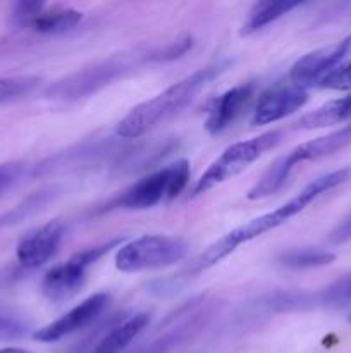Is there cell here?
<instances>
[{"mask_svg":"<svg viewBox=\"0 0 351 353\" xmlns=\"http://www.w3.org/2000/svg\"><path fill=\"white\" fill-rule=\"evenodd\" d=\"M188 254L184 240L169 234H145L120 245L116 268L120 272H141L178 264Z\"/></svg>","mask_w":351,"mask_h":353,"instance_id":"8992f818","label":"cell"},{"mask_svg":"<svg viewBox=\"0 0 351 353\" xmlns=\"http://www.w3.org/2000/svg\"><path fill=\"white\" fill-rule=\"evenodd\" d=\"M23 171L24 168L19 162H6V164H0V195L19 181Z\"/></svg>","mask_w":351,"mask_h":353,"instance_id":"484cf974","label":"cell"},{"mask_svg":"<svg viewBox=\"0 0 351 353\" xmlns=\"http://www.w3.org/2000/svg\"><path fill=\"white\" fill-rule=\"evenodd\" d=\"M26 333L28 324L17 314L0 309V343L21 340L23 336H26Z\"/></svg>","mask_w":351,"mask_h":353,"instance_id":"603a6c76","label":"cell"},{"mask_svg":"<svg viewBox=\"0 0 351 353\" xmlns=\"http://www.w3.org/2000/svg\"><path fill=\"white\" fill-rule=\"evenodd\" d=\"M351 240V214L344 217L329 234V241L332 245H343Z\"/></svg>","mask_w":351,"mask_h":353,"instance_id":"4316f807","label":"cell"},{"mask_svg":"<svg viewBox=\"0 0 351 353\" xmlns=\"http://www.w3.org/2000/svg\"><path fill=\"white\" fill-rule=\"evenodd\" d=\"M350 323H351V314H350Z\"/></svg>","mask_w":351,"mask_h":353,"instance_id":"f1b7e54d","label":"cell"},{"mask_svg":"<svg viewBox=\"0 0 351 353\" xmlns=\"http://www.w3.org/2000/svg\"><path fill=\"white\" fill-rule=\"evenodd\" d=\"M292 165L289 164L288 157L282 155V157L275 159L272 162L270 168L264 172L260 179H258L257 185L248 192V199L250 200H258V199H265V196L272 195V193L277 192L286 181H288L289 174L292 172Z\"/></svg>","mask_w":351,"mask_h":353,"instance_id":"ffe728a7","label":"cell"},{"mask_svg":"<svg viewBox=\"0 0 351 353\" xmlns=\"http://www.w3.org/2000/svg\"><path fill=\"white\" fill-rule=\"evenodd\" d=\"M107 302H109L107 293H95L76 307H72L69 312L58 317L57 321L38 330L33 334V338L41 343H55V341H61L62 338L86 330L89 324L95 323V319H98V316L107 307Z\"/></svg>","mask_w":351,"mask_h":353,"instance_id":"9c48e42d","label":"cell"},{"mask_svg":"<svg viewBox=\"0 0 351 353\" xmlns=\"http://www.w3.org/2000/svg\"><path fill=\"white\" fill-rule=\"evenodd\" d=\"M40 79L34 76H12V78H0V103L26 97L38 86Z\"/></svg>","mask_w":351,"mask_h":353,"instance_id":"7402d4cb","label":"cell"},{"mask_svg":"<svg viewBox=\"0 0 351 353\" xmlns=\"http://www.w3.org/2000/svg\"><path fill=\"white\" fill-rule=\"evenodd\" d=\"M351 143V123L346 124L341 130L332 131L329 134H323V137L313 138V140L301 143L299 147H296L295 150L289 152L286 157H288L289 164L295 168V165L301 164V162L308 161H319V159L329 157V155L336 154L341 148H344L346 145Z\"/></svg>","mask_w":351,"mask_h":353,"instance_id":"5bb4252c","label":"cell"},{"mask_svg":"<svg viewBox=\"0 0 351 353\" xmlns=\"http://www.w3.org/2000/svg\"><path fill=\"white\" fill-rule=\"evenodd\" d=\"M281 140V131H268V133L260 134V137L231 145L200 176L198 181L193 186V196L203 195L209 190L215 188L217 185H222L227 179H233L234 176H237L244 169L250 168L262 155H265L268 150L277 147Z\"/></svg>","mask_w":351,"mask_h":353,"instance_id":"5b68a950","label":"cell"},{"mask_svg":"<svg viewBox=\"0 0 351 353\" xmlns=\"http://www.w3.org/2000/svg\"><path fill=\"white\" fill-rule=\"evenodd\" d=\"M143 55L147 57L150 55V52L117 54L109 59H103V61L93 62V64L78 69L48 86L47 97L52 100H61V102H74V100L95 95L96 92L131 71Z\"/></svg>","mask_w":351,"mask_h":353,"instance_id":"3957f363","label":"cell"},{"mask_svg":"<svg viewBox=\"0 0 351 353\" xmlns=\"http://www.w3.org/2000/svg\"><path fill=\"white\" fill-rule=\"evenodd\" d=\"M83 14L79 10L72 9V7L64 6H47L45 3L26 26L33 28L38 33L54 34V33H64L74 28L76 24L81 21Z\"/></svg>","mask_w":351,"mask_h":353,"instance_id":"e0dca14e","label":"cell"},{"mask_svg":"<svg viewBox=\"0 0 351 353\" xmlns=\"http://www.w3.org/2000/svg\"><path fill=\"white\" fill-rule=\"evenodd\" d=\"M308 100V92L292 83H279L265 90L255 105L251 123L255 126L275 123L301 109Z\"/></svg>","mask_w":351,"mask_h":353,"instance_id":"30bf717a","label":"cell"},{"mask_svg":"<svg viewBox=\"0 0 351 353\" xmlns=\"http://www.w3.org/2000/svg\"><path fill=\"white\" fill-rule=\"evenodd\" d=\"M296 7H299V2H286V0H262V2L253 3L248 12V19L244 21L241 34L257 33L262 28L274 23Z\"/></svg>","mask_w":351,"mask_h":353,"instance_id":"ac0fdd59","label":"cell"},{"mask_svg":"<svg viewBox=\"0 0 351 353\" xmlns=\"http://www.w3.org/2000/svg\"><path fill=\"white\" fill-rule=\"evenodd\" d=\"M189 162L176 161L151 174L143 176L134 185H131L114 205L120 209L145 210L158 205L162 202L174 200L181 195L189 183Z\"/></svg>","mask_w":351,"mask_h":353,"instance_id":"277c9868","label":"cell"},{"mask_svg":"<svg viewBox=\"0 0 351 353\" xmlns=\"http://www.w3.org/2000/svg\"><path fill=\"white\" fill-rule=\"evenodd\" d=\"M351 174V169H337V171L329 172V174H323L320 178L313 179L312 183L305 186L298 195L292 196L291 200H288L286 203L279 205L277 209L272 210V212L264 214V216H258L255 219L248 221L243 226L236 228V230L229 231L227 234H224L222 238L215 241V243L210 245L195 262L196 271H205V269L212 268V265L219 264L220 261L227 257V255L233 254L240 245L248 243V241L255 240V238L262 236V234L268 233V231L275 230V228L282 226L284 223H288L289 219H292L295 216H298L299 212L306 209L308 205H312L319 196H322L323 193L330 192L336 186L343 185Z\"/></svg>","mask_w":351,"mask_h":353,"instance_id":"6da1fadb","label":"cell"},{"mask_svg":"<svg viewBox=\"0 0 351 353\" xmlns=\"http://www.w3.org/2000/svg\"><path fill=\"white\" fill-rule=\"evenodd\" d=\"M62 238H64V224L61 221L54 219L43 224L19 241L16 248L17 261L26 269H36L47 264L57 252Z\"/></svg>","mask_w":351,"mask_h":353,"instance_id":"8fae6325","label":"cell"},{"mask_svg":"<svg viewBox=\"0 0 351 353\" xmlns=\"http://www.w3.org/2000/svg\"><path fill=\"white\" fill-rule=\"evenodd\" d=\"M54 196V186H48V188H41L38 190V192H33L30 196L21 200L16 207H12V209L7 210V212L0 214V228L16 226V224H21L23 221L30 219V217L34 216L38 210L43 209Z\"/></svg>","mask_w":351,"mask_h":353,"instance_id":"d6986e66","label":"cell"},{"mask_svg":"<svg viewBox=\"0 0 351 353\" xmlns=\"http://www.w3.org/2000/svg\"><path fill=\"white\" fill-rule=\"evenodd\" d=\"M117 245H120V240H112L109 243L86 248V250L72 255L64 264H58L55 268H52L45 274L43 281H41V292H43V295L50 302L55 303H61L72 299L81 290V286L85 285L89 268H93L103 255L109 254Z\"/></svg>","mask_w":351,"mask_h":353,"instance_id":"52a82bcc","label":"cell"},{"mask_svg":"<svg viewBox=\"0 0 351 353\" xmlns=\"http://www.w3.org/2000/svg\"><path fill=\"white\" fill-rule=\"evenodd\" d=\"M229 68V61L212 62L205 68L196 69L195 72L186 78L179 79L167 90L155 95L153 99L134 107L127 116L117 123L116 133L120 138H138L157 128L164 121L171 119L178 112H181L210 81L219 78Z\"/></svg>","mask_w":351,"mask_h":353,"instance_id":"7a4b0ae2","label":"cell"},{"mask_svg":"<svg viewBox=\"0 0 351 353\" xmlns=\"http://www.w3.org/2000/svg\"><path fill=\"white\" fill-rule=\"evenodd\" d=\"M319 86L327 90H337V92H348V90H351V62L341 64L339 68L334 69L326 79H322V83Z\"/></svg>","mask_w":351,"mask_h":353,"instance_id":"d4e9b609","label":"cell"},{"mask_svg":"<svg viewBox=\"0 0 351 353\" xmlns=\"http://www.w3.org/2000/svg\"><path fill=\"white\" fill-rule=\"evenodd\" d=\"M351 117V93L346 97H339L326 102L323 105L317 107L312 112L305 114L298 123L295 124L296 130H320L329 128L334 124H341Z\"/></svg>","mask_w":351,"mask_h":353,"instance_id":"2e32d148","label":"cell"},{"mask_svg":"<svg viewBox=\"0 0 351 353\" xmlns=\"http://www.w3.org/2000/svg\"><path fill=\"white\" fill-rule=\"evenodd\" d=\"M320 302L327 305H344L351 302V274L344 276L339 281L326 288V292L320 295Z\"/></svg>","mask_w":351,"mask_h":353,"instance_id":"cb8c5ba5","label":"cell"},{"mask_svg":"<svg viewBox=\"0 0 351 353\" xmlns=\"http://www.w3.org/2000/svg\"><path fill=\"white\" fill-rule=\"evenodd\" d=\"M351 54V37L303 55L289 69V83L303 90L319 86Z\"/></svg>","mask_w":351,"mask_h":353,"instance_id":"ba28073f","label":"cell"},{"mask_svg":"<svg viewBox=\"0 0 351 353\" xmlns=\"http://www.w3.org/2000/svg\"><path fill=\"white\" fill-rule=\"evenodd\" d=\"M334 259H336V254L329 250H322V248L315 247H303L284 252L279 257V261L286 268L295 269V271H303V269H317L332 264Z\"/></svg>","mask_w":351,"mask_h":353,"instance_id":"44dd1931","label":"cell"},{"mask_svg":"<svg viewBox=\"0 0 351 353\" xmlns=\"http://www.w3.org/2000/svg\"><path fill=\"white\" fill-rule=\"evenodd\" d=\"M148 321H150L148 314H134L129 319L114 326L105 336L96 341L95 347H92L85 353H120L124 348H127V345L133 343L134 338L147 327Z\"/></svg>","mask_w":351,"mask_h":353,"instance_id":"9a60e30c","label":"cell"},{"mask_svg":"<svg viewBox=\"0 0 351 353\" xmlns=\"http://www.w3.org/2000/svg\"><path fill=\"white\" fill-rule=\"evenodd\" d=\"M0 353H30V352H28V350H23V348L7 347V348H0Z\"/></svg>","mask_w":351,"mask_h":353,"instance_id":"83f0119b","label":"cell"},{"mask_svg":"<svg viewBox=\"0 0 351 353\" xmlns=\"http://www.w3.org/2000/svg\"><path fill=\"white\" fill-rule=\"evenodd\" d=\"M255 85L253 83H243L234 88L227 90L222 95L217 97L209 107L206 114L205 130L210 134H220L234 124V121L241 116L248 103L253 97Z\"/></svg>","mask_w":351,"mask_h":353,"instance_id":"7c38bea8","label":"cell"},{"mask_svg":"<svg viewBox=\"0 0 351 353\" xmlns=\"http://www.w3.org/2000/svg\"><path fill=\"white\" fill-rule=\"evenodd\" d=\"M198 307L188 305L186 309L179 310L176 317H172V319L165 323L164 333L160 331L153 340L145 343L143 347H140L133 353H171L179 343H182L193 333L196 324L202 323V317H205V314Z\"/></svg>","mask_w":351,"mask_h":353,"instance_id":"4fadbf2b","label":"cell"}]
</instances>
